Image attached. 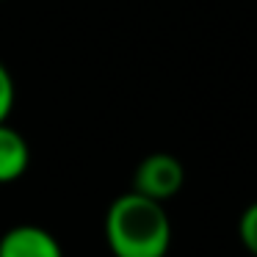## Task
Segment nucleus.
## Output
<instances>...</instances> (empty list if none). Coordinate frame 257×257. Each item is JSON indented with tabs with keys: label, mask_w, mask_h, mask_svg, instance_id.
<instances>
[{
	"label": "nucleus",
	"mask_w": 257,
	"mask_h": 257,
	"mask_svg": "<svg viewBox=\"0 0 257 257\" xmlns=\"http://www.w3.org/2000/svg\"><path fill=\"white\" fill-rule=\"evenodd\" d=\"M14 100H17V86H14L9 67L0 61V124L9 122V116L14 111Z\"/></svg>",
	"instance_id": "obj_6"
},
{
	"label": "nucleus",
	"mask_w": 257,
	"mask_h": 257,
	"mask_svg": "<svg viewBox=\"0 0 257 257\" xmlns=\"http://www.w3.org/2000/svg\"><path fill=\"white\" fill-rule=\"evenodd\" d=\"M105 240L113 257H166L172 249V218L163 202L127 191L105 213Z\"/></svg>",
	"instance_id": "obj_1"
},
{
	"label": "nucleus",
	"mask_w": 257,
	"mask_h": 257,
	"mask_svg": "<svg viewBox=\"0 0 257 257\" xmlns=\"http://www.w3.org/2000/svg\"><path fill=\"white\" fill-rule=\"evenodd\" d=\"M0 257H64V249L50 229L17 224L0 235Z\"/></svg>",
	"instance_id": "obj_3"
},
{
	"label": "nucleus",
	"mask_w": 257,
	"mask_h": 257,
	"mask_svg": "<svg viewBox=\"0 0 257 257\" xmlns=\"http://www.w3.org/2000/svg\"><path fill=\"white\" fill-rule=\"evenodd\" d=\"M31 166V147L20 130L0 124V185L20 180Z\"/></svg>",
	"instance_id": "obj_4"
},
{
	"label": "nucleus",
	"mask_w": 257,
	"mask_h": 257,
	"mask_svg": "<svg viewBox=\"0 0 257 257\" xmlns=\"http://www.w3.org/2000/svg\"><path fill=\"white\" fill-rule=\"evenodd\" d=\"M238 238L251 257H257V202L243 207L238 218Z\"/></svg>",
	"instance_id": "obj_5"
},
{
	"label": "nucleus",
	"mask_w": 257,
	"mask_h": 257,
	"mask_svg": "<svg viewBox=\"0 0 257 257\" xmlns=\"http://www.w3.org/2000/svg\"><path fill=\"white\" fill-rule=\"evenodd\" d=\"M185 183V169L169 152H152L136 166L133 172V191L147 199L169 202L180 194Z\"/></svg>",
	"instance_id": "obj_2"
}]
</instances>
